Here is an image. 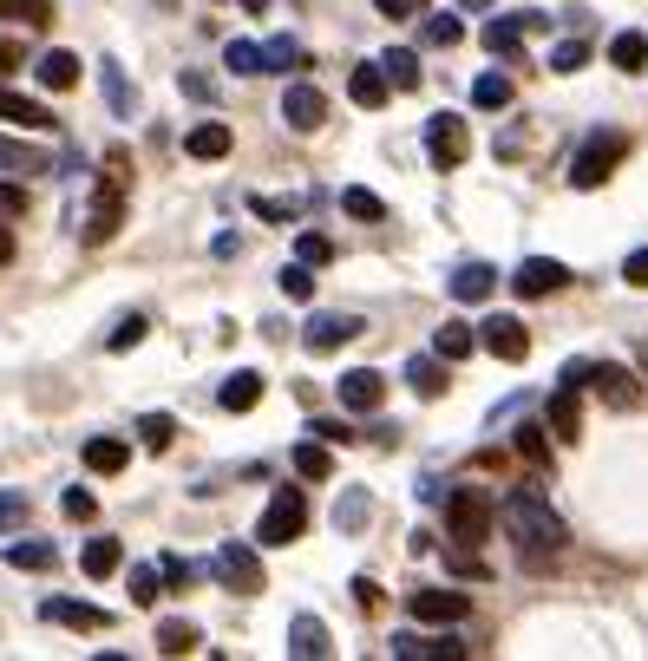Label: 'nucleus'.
<instances>
[{"label": "nucleus", "instance_id": "nucleus-28", "mask_svg": "<svg viewBox=\"0 0 648 661\" xmlns=\"http://www.w3.org/2000/svg\"><path fill=\"white\" fill-rule=\"evenodd\" d=\"M407 386H413L420 400H439V393L452 386V380H445V361H439V354H413V361H407Z\"/></svg>", "mask_w": 648, "mask_h": 661}, {"label": "nucleus", "instance_id": "nucleus-14", "mask_svg": "<svg viewBox=\"0 0 648 661\" xmlns=\"http://www.w3.org/2000/svg\"><path fill=\"white\" fill-rule=\"evenodd\" d=\"M288 655H295V661H328V655H335L328 622H321V616H295V622H288Z\"/></svg>", "mask_w": 648, "mask_h": 661}, {"label": "nucleus", "instance_id": "nucleus-46", "mask_svg": "<svg viewBox=\"0 0 648 661\" xmlns=\"http://www.w3.org/2000/svg\"><path fill=\"white\" fill-rule=\"evenodd\" d=\"M138 440L151 445V452H171V440H177V426H171L164 413H144V420H138Z\"/></svg>", "mask_w": 648, "mask_h": 661}, {"label": "nucleus", "instance_id": "nucleus-37", "mask_svg": "<svg viewBox=\"0 0 648 661\" xmlns=\"http://www.w3.org/2000/svg\"><path fill=\"white\" fill-rule=\"evenodd\" d=\"M223 66L236 79H256L263 73V47H256V40H229V47H223Z\"/></svg>", "mask_w": 648, "mask_h": 661}, {"label": "nucleus", "instance_id": "nucleus-25", "mask_svg": "<svg viewBox=\"0 0 648 661\" xmlns=\"http://www.w3.org/2000/svg\"><path fill=\"white\" fill-rule=\"evenodd\" d=\"M256 400H263V373H249V368L229 373V380L216 386V406H223V413H249Z\"/></svg>", "mask_w": 648, "mask_h": 661}, {"label": "nucleus", "instance_id": "nucleus-45", "mask_svg": "<svg viewBox=\"0 0 648 661\" xmlns=\"http://www.w3.org/2000/svg\"><path fill=\"white\" fill-rule=\"evenodd\" d=\"M0 13L20 27H40V20H53V0H0Z\"/></svg>", "mask_w": 648, "mask_h": 661}, {"label": "nucleus", "instance_id": "nucleus-61", "mask_svg": "<svg viewBox=\"0 0 648 661\" xmlns=\"http://www.w3.org/2000/svg\"><path fill=\"white\" fill-rule=\"evenodd\" d=\"M236 7H243V13H269V0H236Z\"/></svg>", "mask_w": 648, "mask_h": 661}, {"label": "nucleus", "instance_id": "nucleus-19", "mask_svg": "<svg viewBox=\"0 0 648 661\" xmlns=\"http://www.w3.org/2000/svg\"><path fill=\"white\" fill-rule=\"evenodd\" d=\"M445 289H452V301H472V308H479V301H492V289H498V269H492V262H459Z\"/></svg>", "mask_w": 648, "mask_h": 661}, {"label": "nucleus", "instance_id": "nucleus-58", "mask_svg": "<svg viewBox=\"0 0 648 661\" xmlns=\"http://www.w3.org/2000/svg\"><path fill=\"white\" fill-rule=\"evenodd\" d=\"M354 602H360V609H380V583H367V577H354Z\"/></svg>", "mask_w": 648, "mask_h": 661}, {"label": "nucleus", "instance_id": "nucleus-22", "mask_svg": "<svg viewBox=\"0 0 648 661\" xmlns=\"http://www.w3.org/2000/svg\"><path fill=\"white\" fill-rule=\"evenodd\" d=\"M0 171H13V177H47L53 171V157L40 145H20V138H7L0 132Z\"/></svg>", "mask_w": 648, "mask_h": 661}, {"label": "nucleus", "instance_id": "nucleus-15", "mask_svg": "<svg viewBox=\"0 0 648 661\" xmlns=\"http://www.w3.org/2000/svg\"><path fill=\"white\" fill-rule=\"evenodd\" d=\"M393 655L400 661H459L465 655V642H459V636H420V629H400V636H393Z\"/></svg>", "mask_w": 648, "mask_h": 661}, {"label": "nucleus", "instance_id": "nucleus-34", "mask_svg": "<svg viewBox=\"0 0 648 661\" xmlns=\"http://www.w3.org/2000/svg\"><path fill=\"white\" fill-rule=\"evenodd\" d=\"M204 636H197V622H184V616H171V622H157V655H191Z\"/></svg>", "mask_w": 648, "mask_h": 661}, {"label": "nucleus", "instance_id": "nucleus-20", "mask_svg": "<svg viewBox=\"0 0 648 661\" xmlns=\"http://www.w3.org/2000/svg\"><path fill=\"white\" fill-rule=\"evenodd\" d=\"M99 92H105L112 118H138V85L125 79V66H119V60H105V66H99Z\"/></svg>", "mask_w": 648, "mask_h": 661}, {"label": "nucleus", "instance_id": "nucleus-10", "mask_svg": "<svg viewBox=\"0 0 648 661\" xmlns=\"http://www.w3.org/2000/svg\"><path fill=\"white\" fill-rule=\"evenodd\" d=\"M564 282H570V269H564L557 256H524V262H517V276H511V289L524 295V301H537V295H557Z\"/></svg>", "mask_w": 648, "mask_h": 661}, {"label": "nucleus", "instance_id": "nucleus-5", "mask_svg": "<svg viewBox=\"0 0 648 661\" xmlns=\"http://www.w3.org/2000/svg\"><path fill=\"white\" fill-rule=\"evenodd\" d=\"M210 577L223 589H236V596H263V550L256 544H216L210 550Z\"/></svg>", "mask_w": 648, "mask_h": 661}, {"label": "nucleus", "instance_id": "nucleus-17", "mask_svg": "<svg viewBox=\"0 0 648 661\" xmlns=\"http://www.w3.org/2000/svg\"><path fill=\"white\" fill-rule=\"evenodd\" d=\"M0 118L20 125V132H53V112L33 92H13V85H0Z\"/></svg>", "mask_w": 648, "mask_h": 661}, {"label": "nucleus", "instance_id": "nucleus-39", "mask_svg": "<svg viewBox=\"0 0 648 661\" xmlns=\"http://www.w3.org/2000/svg\"><path fill=\"white\" fill-rule=\"evenodd\" d=\"M373 517V498L367 492H341V505H335V530H360Z\"/></svg>", "mask_w": 648, "mask_h": 661}, {"label": "nucleus", "instance_id": "nucleus-13", "mask_svg": "<svg viewBox=\"0 0 648 661\" xmlns=\"http://www.w3.org/2000/svg\"><path fill=\"white\" fill-rule=\"evenodd\" d=\"M583 386H564L557 380V393L544 400V433H557L564 445H576V433H583V400H576Z\"/></svg>", "mask_w": 648, "mask_h": 661}, {"label": "nucleus", "instance_id": "nucleus-36", "mask_svg": "<svg viewBox=\"0 0 648 661\" xmlns=\"http://www.w3.org/2000/svg\"><path fill=\"white\" fill-rule=\"evenodd\" d=\"M472 105H479V112H504V105H511V79L504 73L472 79Z\"/></svg>", "mask_w": 648, "mask_h": 661}, {"label": "nucleus", "instance_id": "nucleus-11", "mask_svg": "<svg viewBox=\"0 0 648 661\" xmlns=\"http://www.w3.org/2000/svg\"><path fill=\"white\" fill-rule=\"evenodd\" d=\"M40 616H47V622H60V629H79V636L112 629V616H105V609H92V602H79V596H47V602H40Z\"/></svg>", "mask_w": 648, "mask_h": 661}, {"label": "nucleus", "instance_id": "nucleus-29", "mask_svg": "<svg viewBox=\"0 0 648 661\" xmlns=\"http://www.w3.org/2000/svg\"><path fill=\"white\" fill-rule=\"evenodd\" d=\"M485 53H498V60H517V47H524V13H511V20H485Z\"/></svg>", "mask_w": 648, "mask_h": 661}, {"label": "nucleus", "instance_id": "nucleus-62", "mask_svg": "<svg viewBox=\"0 0 648 661\" xmlns=\"http://www.w3.org/2000/svg\"><path fill=\"white\" fill-rule=\"evenodd\" d=\"M459 7H465V13H485V7H492V0H459Z\"/></svg>", "mask_w": 648, "mask_h": 661}, {"label": "nucleus", "instance_id": "nucleus-35", "mask_svg": "<svg viewBox=\"0 0 648 661\" xmlns=\"http://www.w3.org/2000/svg\"><path fill=\"white\" fill-rule=\"evenodd\" d=\"M295 472H301V478H335V452H328V440H301L295 445Z\"/></svg>", "mask_w": 648, "mask_h": 661}, {"label": "nucleus", "instance_id": "nucleus-32", "mask_svg": "<svg viewBox=\"0 0 648 661\" xmlns=\"http://www.w3.org/2000/svg\"><path fill=\"white\" fill-rule=\"evenodd\" d=\"M472 348H479V334H472L465 321H445V328L432 334V354H439V361H465Z\"/></svg>", "mask_w": 648, "mask_h": 661}, {"label": "nucleus", "instance_id": "nucleus-63", "mask_svg": "<svg viewBox=\"0 0 648 661\" xmlns=\"http://www.w3.org/2000/svg\"><path fill=\"white\" fill-rule=\"evenodd\" d=\"M636 361H642V373H648V341H642V348H636Z\"/></svg>", "mask_w": 648, "mask_h": 661}, {"label": "nucleus", "instance_id": "nucleus-30", "mask_svg": "<svg viewBox=\"0 0 648 661\" xmlns=\"http://www.w3.org/2000/svg\"><path fill=\"white\" fill-rule=\"evenodd\" d=\"M380 73H387V85L407 92V85H420V53H413V47H387V53H380Z\"/></svg>", "mask_w": 648, "mask_h": 661}, {"label": "nucleus", "instance_id": "nucleus-8", "mask_svg": "<svg viewBox=\"0 0 648 661\" xmlns=\"http://www.w3.org/2000/svg\"><path fill=\"white\" fill-rule=\"evenodd\" d=\"M321 118H328L321 85H315V79H295V85L282 92V125L288 132H321Z\"/></svg>", "mask_w": 648, "mask_h": 661}, {"label": "nucleus", "instance_id": "nucleus-60", "mask_svg": "<svg viewBox=\"0 0 648 661\" xmlns=\"http://www.w3.org/2000/svg\"><path fill=\"white\" fill-rule=\"evenodd\" d=\"M7 262H13V229L0 223V269H7Z\"/></svg>", "mask_w": 648, "mask_h": 661}, {"label": "nucleus", "instance_id": "nucleus-9", "mask_svg": "<svg viewBox=\"0 0 648 661\" xmlns=\"http://www.w3.org/2000/svg\"><path fill=\"white\" fill-rule=\"evenodd\" d=\"M360 328H367L360 314H308L301 348H308V354H335V348H348V341H354Z\"/></svg>", "mask_w": 648, "mask_h": 661}, {"label": "nucleus", "instance_id": "nucleus-3", "mask_svg": "<svg viewBox=\"0 0 648 661\" xmlns=\"http://www.w3.org/2000/svg\"><path fill=\"white\" fill-rule=\"evenodd\" d=\"M629 157V138L623 132H589L570 157V190H596V184H609V171Z\"/></svg>", "mask_w": 648, "mask_h": 661}, {"label": "nucleus", "instance_id": "nucleus-53", "mask_svg": "<svg viewBox=\"0 0 648 661\" xmlns=\"http://www.w3.org/2000/svg\"><path fill=\"white\" fill-rule=\"evenodd\" d=\"M20 517H27V498H20V492H0V530H13Z\"/></svg>", "mask_w": 648, "mask_h": 661}, {"label": "nucleus", "instance_id": "nucleus-23", "mask_svg": "<svg viewBox=\"0 0 648 661\" xmlns=\"http://www.w3.org/2000/svg\"><path fill=\"white\" fill-rule=\"evenodd\" d=\"M33 79H40L47 92H72V85H79V60H72L66 47H47V53L33 60Z\"/></svg>", "mask_w": 648, "mask_h": 661}, {"label": "nucleus", "instance_id": "nucleus-2", "mask_svg": "<svg viewBox=\"0 0 648 661\" xmlns=\"http://www.w3.org/2000/svg\"><path fill=\"white\" fill-rule=\"evenodd\" d=\"M301 530H308V498H301V485H276L269 505H263V517H256V544H263V550H282V544H295Z\"/></svg>", "mask_w": 648, "mask_h": 661}, {"label": "nucleus", "instance_id": "nucleus-7", "mask_svg": "<svg viewBox=\"0 0 648 661\" xmlns=\"http://www.w3.org/2000/svg\"><path fill=\"white\" fill-rule=\"evenodd\" d=\"M407 616H413V622H439V629H452V622H465V616H472V596H465V589H413V596H407Z\"/></svg>", "mask_w": 648, "mask_h": 661}, {"label": "nucleus", "instance_id": "nucleus-38", "mask_svg": "<svg viewBox=\"0 0 648 661\" xmlns=\"http://www.w3.org/2000/svg\"><path fill=\"white\" fill-rule=\"evenodd\" d=\"M341 210H348L354 223H380V217H387V204H380L367 184H348V190H341Z\"/></svg>", "mask_w": 648, "mask_h": 661}, {"label": "nucleus", "instance_id": "nucleus-16", "mask_svg": "<svg viewBox=\"0 0 648 661\" xmlns=\"http://www.w3.org/2000/svg\"><path fill=\"white\" fill-rule=\"evenodd\" d=\"M583 386H596L609 406H636L642 400V386H636V373L629 368H616V361H589V380Z\"/></svg>", "mask_w": 648, "mask_h": 661}, {"label": "nucleus", "instance_id": "nucleus-55", "mask_svg": "<svg viewBox=\"0 0 648 661\" xmlns=\"http://www.w3.org/2000/svg\"><path fill=\"white\" fill-rule=\"evenodd\" d=\"M623 282H629V289H648V249H636V256L623 262Z\"/></svg>", "mask_w": 648, "mask_h": 661}, {"label": "nucleus", "instance_id": "nucleus-27", "mask_svg": "<svg viewBox=\"0 0 648 661\" xmlns=\"http://www.w3.org/2000/svg\"><path fill=\"white\" fill-rule=\"evenodd\" d=\"M79 458H85V472H125V458H132V445L112 440V433H99V440L79 445Z\"/></svg>", "mask_w": 648, "mask_h": 661}, {"label": "nucleus", "instance_id": "nucleus-49", "mask_svg": "<svg viewBox=\"0 0 648 661\" xmlns=\"http://www.w3.org/2000/svg\"><path fill=\"white\" fill-rule=\"evenodd\" d=\"M328 256H335V249H328V236H315V229H301V236H295V262H308V269H321Z\"/></svg>", "mask_w": 648, "mask_h": 661}, {"label": "nucleus", "instance_id": "nucleus-44", "mask_svg": "<svg viewBox=\"0 0 648 661\" xmlns=\"http://www.w3.org/2000/svg\"><path fill=\"white\" fill-rule=\"evenodd\" d=\"M465 40V20L459 13H432L426 20V47H459Z\"/></svg>", "mask_w": 648, "mask_h": 661}, {"label": "nucleus", "instance_id": "nucleus-40", "mask_svg": "<svg viewBox=\"0 0 648 661\" xmlns=\"http://www.w3.org/2000/svg\"><path fill=\"white\" fill-rule=\"evenodd\" d=\"M288 66H301V47L276 33V40H263V73H288Z\"/></svg>", "mask_w": 648, "mask_h": 661}, {"label": "nucleus", "instance_id": "nucleus-4", "mask_svg": "<svg viewBox=\"0 0 648 661\" xmlns=\"http://www.w3.org/2000/svg\"><path fill=\"white\" fill-rule=\"evenodd\" d=\"M492 517H498V505H492L479 485H452V492H445V537H459V544H485Z\"/></svg>", "mask_w": 648, "mask_h": 661}, {"label": "nucleus", "instance_id": "nucleus-12", "mask_svg": "<svg viewBox=\"0 0 648 661\" xmlns=\"http://www.w3.org/2000/svg\"><path fill=\"white\" fill-rule=\"evenodd\" d=\"M479 348H492L498 361H511V368H517V361L531 354V334H524V321H517V314H492V321L479 328Z\"/></svg>", "mask_w": 648, "mask_h": 661}, {"label": "nucleus", "instance_id": "nucleus-1", "mask_svg": "<svg viewBox=\"0 0 648 661\" xmlns=\"http://www.w3.org/2000/svg\"><path fill=\"white\" fill-rule=\"evenodd\" d=\"M504 537L517 544V557H531V564H544V557H557L564 544H570V530H564V517L551 512V498L537 492V485H517V492H504Z\"/></svg>", "mask_w": 648, "mask_h": 661}, {"label": "nucleus", "instance_id": "nucleus-6", "mask_svg": "<svg viewBox=\"0 0 648 661\" xmlns=\"http://www.w3.org/2000/svg\"><path fill=\"white\" fill-rule=\"evenodd\" d=\"M465 151H472L465 118H459V112H432V118H426V157H432V171H459V164H465Z\"/></svg>", "mask_w": 648, "mask_h": 661}, {"label": "nucleus", "instance_id": "nucleus-42", "mask_svg": "<svg viewBox=\"0 0 648 661\" xmlns=\"http://www.w3.org/2000/svg\"><path fill=\"white\" fill-rule=\"evenodd\" d=\"M249 210H256L263 223H295L308 204H301V197H249Z\"/></svg>", "mask_w": 648, "mask_h": 661}, {"label": "nucleus", "instance_id": "nucleus-24", "mask_svg": "<svg viewBox=\"0 0 648 661\" xmlns=\"http://www.w3.org/2000/svg\"><path fill=\"white\" fill-rule=\"evenodd\" d=\"M387 92H393V85H387V73H380V60H367V66H354V73H348V99H354L360 112L387 105Z\"/></svg>", "mask_w": 648, "mask_h": 661}, {"label": "nucleus", "instance_id": "nucleus-52", "mask_svg": "<svg viewBox=\"0 0 648 661\" xmlns=\"http://www.w3.org/2000/svg\"><path fill=\"white\" fill-rule=\"evenodd\" d=\"M0 217H27V190L0 177Z\"/></svg>", "mask_w": 648, "mask_h": 661}, {"label": "nucleus", "instance_id": "nucleus-48", "mask_svg": "<svg viewBox=\"0 0 648 661\" xmlns=\"http://www.w3.org/2000/svg\"><path fill=\"white\" fill-rule=\"evenodd\" d=\"M157 583H164V577H157V564H132V602H138V609L157 602Z\"/></svg>", "mask_w": 648, "mask_h": 661}, {"label": "nucleus", "instance_id": "nucleus-21", "mask_svg": "<svg viewBox=\"0 0 648 661\" xmlns=\"http://www.w3.org/2000/svg\"><path fill=\"white\" fill-rule=\"evenodd\" d=\"M229 145H236V138H229V125H223V118H204V125H191V132H184V151H191L197 164L229 157Z\"/></svg>", "mask_w": 648, "mask_h": 661}, {"label": "nucleus", "instance_id": "nucleus-33", "mask_svg": "<svg viewBox=\"0 0 648 661\" xmlns=\"http://www.w3.org/2000/svg\"><path fill=\"white\" fill-rule=\"evenodd\" d=\"M7 564H13V570H60V550H53L47 537H27V544L7 550Z\"/></svg>", "mask_w": 648, "mask_h": 661}, {"label": "nucleus", "instance_id": "nucleus-57", "mask_svg": "<svg viewBox=\"0 0 648 661\" xmlns=\"http://www.w3.org/2000/svg\"><path fill=\"white\" fill-rule=\"evenodd\" d=\"M373 7H380V13H387V20H413V13H420V7H426V0H373Z\"/></svg>", "mask_w": 648, "mask_h": 661}, {"label": "nucleus", "instance_id": "nucleus-31", "mask_svg": "<svg viewBox=\"0 0 648 661\" xmlns=\"http://www.w3.org/2000/svg\"><path fill=\"white\" fill-rule=\"evenodd\" d=\"M609 66L642 73V66H648V33H636V27H629V33H616V40H609Z\"/></svg>", "mask_w": 648, "mask_h": 661}, {"label": "nucleus", "instance_id": "nucleus-50", "mask_svg": "<svg viewBox=\"0 0 648 661\" xmlns=\"http://www.w3.org/2000/svg\"><path fill=\"white\" fill-rule=\"evenodd\" d=\"M583 66H589V47H583V40H564V47L551 53V73H583Z\"/></svg>", "mask_w": 648, "mask_h": 661}, {"label": "nucleus", "instance_id": "nucleus-47", "mask_svg": "<svg viewBox=\"0 0 648 661\" xmlns=\"http://www.w3.org/2000/svg\"><path fill=\"white\" fill-rule=\"evenodd\" d=\"M282 295H288V301H315V269H308V262H288V269H282Z\"/></svg>", "mask_w": 648, "mask_h": 661}, {"label": "nucleus", "instance_id": "nucleus-41", "mask_svg": "<svg viewBox=\"0 0 648 661\" xmlns=\"http://www.w3.org/2000/svg\"><path fill=\"white\" fill-rule=\"evenodd\" d=\"M511 445H517V458H524V465H551V440H544V426H517Z\"/></svg>", "mask_w": 648, "mask_h": 661}, {"label": "nucleus", "instance_id": "nucleus-56", "mask_svg": "<svg viewBox=\"0 0 648 661\" xmlns=\"http://www.w3.org/2000/svg\"><path fill=\"white\" fill-rule=\"evenodd\" d=\"M308 433H315V440H328V445H348V440H354V433H348V426H341V420H315V426H308Z\"/></svg>", "mask_w": 648, "mask_h": 661}, {"label": "nucleus", "instance_id": "nucleus-18", "mask_svg": "<svg viewBox=\"0 0 648 661\" xmlns=\"http://www.w3.org/2000/svg\"><path fill=\"white\" fill-rule=\"evenodd\" d=\"M380 400H387V380L373 368L341 373V406H348V413H380Z\"/></svg>", "mask_w": 648, "mask_h": 661}, {"label": "nucleus", "instance_id": "nucleus-54", "mask_svg": "<svg viewBox=\"0 0 648 661\" xmlns=\"http://www.w3.org/2000/svg\"><path fill=\"white\" fill-rule=\"evenodd\" d=\"M177 85H184V99H197V105L210 99V105H216V85H210V79H204V73H184V79H177Z\"/></svg>", "mask_w": 648, "mask_h": 661}, {"label": "nucleus", "instance_id": "nucleus-26", "mask_svg": "<svg viewBox=\"0 0 648 661\" xmlns=\"http://www.w3.org/2000/svg\"><path fill=\"white\" fill-rule=\"evenodd\" d=\"M119 564H125V550H119V537H92V544L79 550V570H85L92 583H105V577H112Z\"/></svg>", "mask_w": 648, "mask_h": 661}, {"label": "nucleus", "instance_id": "nucleus-43", "mask_svg": "<svg viewBox=\"0 0 648 661\" xmlns=\"http://www.w3.org/2000/svg\"><path fill=\"white\" fill-rule=\"evenodd\" d=\"M144 334H151V321H144V314H125V321H119V328L105 334V348H112V354H132Z\"/></svg>", "mask_w": 648, "mask_h": 661}, {"label": "nucleus", "instance_id": "nucleus-59", "mask_svg": "<svg viewBox=\"0 0 648 661\" xmlns=\"http://www.w3.org/2000/svg\"><path fill=\"white\" fill-rule=\"evenodd\" d=\"M13 66H20V47H13V40H0V79L13 73Z\"/></svg>", "mask_w": 648, "mask_h": 661}, {"label": "nucleus", "instance_id": "nucleus-51", "mask_svg": "<svg viewBox=\"0 0 648 661\" xmlns=\"http://www.w3.org/2000/svg\"><path fill=\"white\" fill-rule=\"evenodd\" d=\"M60 512H66L72 524H92V512H99V498H92V492H85V485H72L66 498H60Z\"/></svg>", "mask_w": 648, "mask_h": 661}]
</instances>
